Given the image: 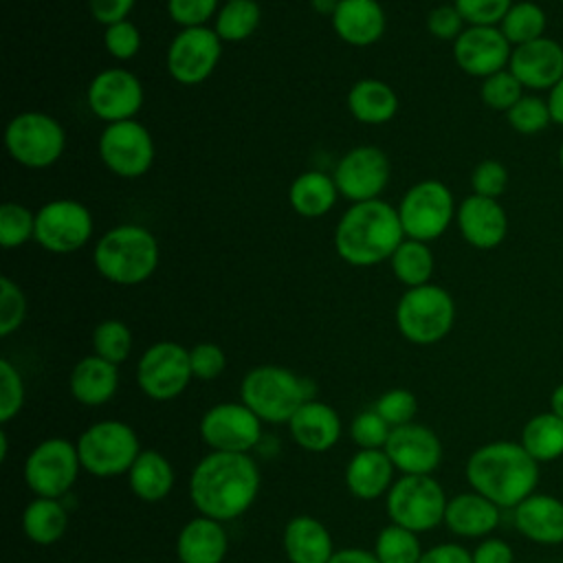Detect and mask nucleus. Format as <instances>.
<instances>
[{
    "instance_id": "4468645a",
    "label": "nucleus",
    "mask_w": 563,
    "mask_h": 563,
    "mask_svg": "<svg viewBox=\"0 0 563 563\" xmlns=\"http://www.w3.org/2000/svg\"><path fill=\"white\" fill-rule=\"evenodd\" d=\"M222 57V40L211 26L180 29L167 46V73L183 86L207 81Z\"/></svg>"
},
{
    "instance_id": "412c9836",
    "label": "nucleus",
    "mask_w": 563,
    "mask_h": 563,
    "mask_svg": "<svg viewBox=\"0 0 563 563\" xmlns=\"http://www.w3.org/2000/svg\"><path fill=\"white\" fill-rule=\"evenodd\" d=\"M508 70L528 90H552L563 79V46L556 40L539 37L512 46Z\"/></svg>"
},
{
    "instance_id": "e433bc0d",
    "label": "nucleus",
    "mask_w": 563,
    "mask_h": 563,
    "mask_svg": "<svg viewBox=\"0 0 563 563\" xmlns=\"http://www.w3.org/2000/svg\"><path fill=\"white\" fill-rule=\"evenodd\" d=\"M260 22L262 9L255 0H233L218 9L213 18V31L222 42H242L257 31Z\"/></svg>"
},
{
    "instance_id": "4c0bfd02",
    "label": "nucleus",
    "mask_w": 563,
    "mask_h": 563,
    "mask_svg": "<svg viewBox=\"0 0 563 563\" xmlns=\"http://www.w3.org/2000/svg\"><path fill=\"white\" fill-rule=\"evenodd\" d=\"M545 26H548L545 11L537 2H530V0L512 2V7L508 9V13L504 15V20L499 24L501 33L506 35V40L512 46L528 44L532 40L543 37Z\"/></svg>"
},
{
    "instance_id": "aec40b11",
    "label": "nucleus",
    "mask_w": 563,
    "mask_h": 563,
    "mask_svg": "<svg viewBox=\"0 0 563 563\" xmlns=\"http://www.w3.org/2000/svg\"><path fill=\"white\" fill-rule=\"evenodd\" d=\"M385 453L402 475H431L442 462L440 438L418 422L394 427Z\"/></svg>"
},
{
    "instance_id": "2eb2a0df",
    "label": "nucleus",
    "mask_w": 563,
    "mask_h": 563,
    "mask_svg": "<svg viewBox=\"0 0 563 563\" xmlns=\"http://www.w3.org/2000/svg\"><path fill=\"white\" fill-rule=\"evenodd\" d=\"M101 163L121 178H139L154 163V139L136 119L108 123L97 143Z\"/></svg>"
},
{
    "instance_id": "f3484780",
    "label": "nucleus",
    "mask_w": 563,
    "mask_h": 563,
    "mask_svg": "<svg viewBox=\"0 0 563 563\" xmlns=\"http://www.w3.org/2000/svg\"><path fill=\"white\" fill-rule=\"evenodd\" d=\"M88 108L90 112L106 121L119 123L136 119L143 106V86L141 79L121 66L99 70L88 84Z\"/></svg>"
},
{
    "instance_id": "c9c22d12",
    "label": "nucleus",
    "mask_w": 563,
    "mask_h": 563,
    "mask_svg": "<svg viewBox=\"0 0 563 563\" xmlns=\"http://www.w3.org/2000/svg\"><path fill=\"white\" fill-rule=\"evenodd\" d=\"M389 266L394 277L402 286L407 288L424 286L433 275V253L427 242L405 238L394 251V255L389 257Z\"/></svg>"
},
{
    "instance_id": "58836bf2",
    "label": "nucleus",
    "mask_w": 563,
    "mask_h": 563,
    "mask_svg": "<svg viewBox=\"0 0 563 563\" xmlns=\"http://www.w3.org/2000/svg\"><path fill=\"white\" fill-rule=\"evenodd\" d=\"M418 532L402 526H385L374 541V554L380 563H418L422 556Z\"/></svg>"
},
{
    "instance_id": "de8ad7c7",
    "label": "nucleus",
    "mask_w": 563,
    "mask_h": 563,
    "mask_svg": "<svg viewBox=\"0 0 563 563\" xmlns=\"http://www.w3.org/2000/svg\"><path fill=\"white\" fill-rule=\"evenodd\" d=\"M391 427L376 409L361 411L350 427V435L358 449H385Z\"/></svg>"
},
{
    "instance_id": "5701e85b",
    "label": "nucleus",
    "mask_w": 563,
    "mask_h": 563,
    "mask_svg": "<svg viewBox=\"0 0 563 563\" xmlns=\"http://www.w3.org/2000/svg\"><path fill=\"white\" fill-rule=\"evenodd\" d=\"M512 523L532 543L559 545L563 543V499L532 493L512 508Z\"/></svg>"
},
{
    "instance_id": "864d4df0",
    "label": "nucleus",
    "mask_w": 563,
    "mask_h": 563,
    "mask_svg": "<svg viewBox=\"0 0 563 563\" xmlns=\"http://www.w3.org/2000/svg\"><path fill=\"white\" fill-rule=\"evenodd\" d=\"M189 363H191L194 378L213 380V378H218L224 372L227 354H224V350L220 345L202 341V343H196L189 350Z\"/></svg>"
},
{
    "instance_id": "13d9d810",
    "label": "nucleus",
    "mask_w": 563,
    "mask_h": 563,
    "mask_svg": "<svg viewBox=\"0 0 563 563\" xmlns=\"http://www.w3.org/2000/svg\"><path fill=\"white\" fill-rule=\"evenodd\" d=\"M418 563H473L471 552L457 543H440L422 552Z\"/></svg>"
},
{
    "instance_id": "f03ea898",
    "label": "nucleus",
    "mask_w": 563,
    "mask_h": 563,
    "mask_svg": "<svg viewBox=\"0 0 563 563\" xmlns=\"http://www.w3.org/2000/svg\"><path fill=\"white\" fill-rule=\"evenodd\" d=\"M471 490L484 495L499 508H515L537 493L539 462L515 440H493L477 446L464 466Z\"/></svg>"
},
{
    "instance_id": "c03bdc74",
    "label": "nucleus",
    "mask_w": 563,
    "mask_h": 563,
    "mask_svg": "<svg viewBox=\"0 0 563 563\" xmlns=\"http://www.w3.org/2000/svg\"><path fill=\"white\" fill-rule=\"evenodd\" d=\"M26 317V297L7 275L0 277V336L13 334Z\"/></svg>"
},
{
    "instance_id": "a18cd8bd",
    "label": "nucleus",
    "mask_w": 563,
    "mask_h": 563,
    "mask_svg": "<svg viewBox=\"0 0 563 563\" xmlns=\"http://www.w3.org/2000/svg\"><path fill=\"white\" fill-rule=\"evenodd\" d=\"M24 405V380L9 358H0V422L7 424Z\"/></svg>"
},
{
    "instance_id": "a211bd4d",
    "label": "nucleus",
    "mask_w": 563,
    "mask_h": 563,
    "mask_svg": "<svg viewBox=\"0 0 563 563\" xmlns=\"http://www.w3.org/2000/svg\"><path fill=\"white\" fill-rule=\"evenodd\" d=\"M389 172V158L380 147L358 145L339 158L332 178L343 198L352 202H367L376 200L387 187Z\"/></svg>"
},
{
    "instance_id": "39448f33",
    "label": "nucleus",
    "mask_w": 563,
    "mask_h": 563,
    "mask_svg": "<svg viewBox=\"0 0 563 563\" xmlns=\"http://www.w3.org/2000/svg\"><path fill=\"white\" fill-rule=\"evenodd\" d=\"M240 400L262 422H288L310 400L308 383L279 365H257L240 383Z\"/></svg>"
},
{
    "instance_id": "f257e3e1",
    "label": "nucleus",
    "mask_w": 563,
    "mask_h": 563,
    "mask_svg": "<svg viewBox=\"0 0 563 563\" xmlns=\"http://www.w3.org/2000/svg\"><path fill=\"white\" fill-rule=\"evenodd\" d=\"M260 490V468L249 453L211 451L191 471L189 499L216 521L242 517Z\"/></svg>"
},
{
    "instance_id": "dca6fc26",
    "label": "nucleus",
    "mask_w": 563,
    "mask_h": 563,
    "mask_svg": "<svg viewBox=\"0 0 563 563\" xmlns=\"http://www.w3.org/2000/svg\"><path fill=\"white\" fill-rule=\"evenodd\" d=\"M200 438L211 451L249 453L262 440V420L240 402H218L200 418Z\"/></svg>"
},
{
    "instance_id": "1a4fd4ad",
    "label": "nucleus",
    "mask_w": 563,
    "mask_h": 563,
    "mask_svg": "<svg viewBox=\"0 0 563 563\" xmlns=\"http://www.w3.org/2000/svg\"><path fill=\"white\" fill-rule=\"evenodd\" d=\"M446 501L433 475H402L387 493V515L391 523L420 534L444 523Z\"/></svg>"
},
{
    "instance_id": "6ab92c4d",
    "label": "nucleus",
    "mask_w": 563,
    "mask_h": 563,
    "mask_svg": "<svg viewBox=\"0 0 563 563\" xmlns=\"http://www.w3.org/2000/svg\"><path fill=\"white\" fill-rule=\"evenodd\" d=\"M512 44L499 26H466L453 42L455 64L471 77L486 79L508 68Z\"/></svg>"
},
{
    "instance_id": "338daca9",
    "label": "nucleus",
    "mask_w": 563,
    "mask_h": 563,
    "mask_svg": "<svg viewBox=\"0 0 563 563\" xmlns=\"http://www.w3.org/2000/svg\"><path fill=\"white\" fill-rule=\"evenodd\" d=\"M222 2H233V0H222Z\"/></svg>"
},
{
    "instance_id": "20e7f679",
    "label": "nucleus",
    "mask_w": 563,
    "mask_h": 563,
    "mask_svg": "<svg viewBox=\"0 0 563 563\" xmlns=\"http://www.w3.org/2000/svg\"><path fill=\"white\" fill-rule=\"evenodd\" d=\"M158 240L141 224H117L92 249L97 273L119 286L143 284L158 268Z\"/></svg>"
},
{
    "instance_id": "393cba45",
    "label": "nucleus",
    "mask_w": 563,
    "mask_h": 563,
    "mask_svg": "<svg viewBox=\"0 0 563 563\" xmlns=\"http://www.w3.org/2000/svg\"><path fill=\"white\" fill-rule=\"evenodd\" d=\"M501 508L484 495L468 490L446 501L444 526L464 539H486L499 526Z\"/></svg>"
},
{
    "instance_id": "f8f14e48",
    "label": "nucleus",
    "mask_w": 563,
    "mask_h": 563,
    "mask_svg": "<svg viewBox=\"0 0 563 563\" xmlns=\"http://www.w3.org/2000/svg\"><path fill=\"white\" fill-rule=\"evenodd\" d=\"M92 213L86 205L59 198L35 211V242L55 255L79 251L92 238Z\"/></svg>"
},
{
    "instance_id": "052dcab7",
    "label": "nucleus",
    "mask_w": 563,
    "mask_h": 563,
    "mask_svg": "<svg viewBox=\"0 0 563 563\" xmlns=\"http://www.w3.org/2000/svg\"><path fill=\"white\" fill-rule=\"evenodd\" d=\"M548 106H550V114H552V123L563 128V79L548 92Z\"/></svg>"
},
{
    "instance_id": "49530a36",
    "label": "nucleus",
    "mask_w": 563,
    "mask_h": 563,
    "mask_svg": "<svg viewBox=\"0 0 563 563\" xmlns=\"http://www.w3.org/2000/svg\"><path fill=\"white\" fill-rule=\"evenodd\" d=\"M374 409L383 416V420L394 429V427H402L407 422H413V416L418 411V400L416 396L405 389V387H396L385 391L376 402Z\"/></svg>"
},
{
    "instance_id": "9d476101",
    "label": "nucleus",
    "mask_w": 563,
    "mask_h": 563,
    "mask_svg": "<svg viewBox=\"0 0 563 563\" xmlns=\"http://www.w3.org/2000/svg\"><path fill=\"white\" fill-rule=\"evenodd\" d=\"M396 209L405 238L429 244L438 240L455 220L457 205L451 189L442 180L427 178L411 185Z\"/></svg>"
},
{
    "instance_id": "bf43d9fd",
    "label": "nucleus",
    "mask_w": 563,
    "mask_h": 563,
    "mask_svg": "<svg viewBox=\"0 0 563 563\" xmlns=\"http://www.w3.org/2000/svg\"><path fill=\"white\" fill-rule=\"evenodd\" d=\"M328 563H380L374 552L363 550V548H341L334 550Z\"/></svg>"
},
{
    "instance_id": "3c124183",
    "label": "nucleus",
    "mask_w": 563,
    "mask_h": 563,
    "mask_svg": "<svg viewBox=\"0 0 563 563\" xmlns=\"http://www.w3.org/2000/svg\"><path fill=\"white\" fill-rule=\"evenodd\" d=\"M220 9V0H167V15L180 29L207 26L211 18H216Z\"/></svg>"
},
{
    "instance_id": "473e14b6",
    "label": "nucleus",
    "mask_w": 563,
    "mask_h": 563,
    "mask_svg": "<svg viewBox=\"0 0 563 563\" xmlns=\"http://www.w3.org/2000/svg\"><path fill=\"white\" fill-rule=\"evenodd\" d=\"M130 490L143 501H161L174 488V466L158 451H141L128 471Z\"/></svg>"
},
{
    "instance_id": "a878e982",
    "label": "nucleus",
    "mask_w": 563,
    "mask_h": 563,
    "mask_svg": "<svg viewBox=\"0 0 563 563\" xmlns=\"http://www.w3.org/2000/svg\"><path fill=\"white\" fill-rule=\"evenodd\" d=\"M288 429L301 449L323 453L339 442L341 418L330 405L310 398L288 420Z\"/></svg>"
},
{
    "instance_id": "2f4dec72",
    "label": "nucleus",
    "mask_w": 563,
    "mask_h": 563,
    "mask_svg": "<svg viewBox=\"0 0 563 563\" xmlns=\"http://www.w3.org/2000/svg\"><path fill=\"white\" fill-rule=\"evenodd\" d=\"M339 198L336 183L325 172H303L299 174L288 189V202L295 213L301 218H321L325 216Z\"/></svg>"
},
{
    "instance_id": "f704fd0d",
    "label": "nucleus",
    "mask_w": 563,
    "mask_h": 563,
    "mask_svg": "<svg viewBox=\"0 0 563 563\" xmlns=\"http://www.w3.org/2000/svg\"><path fill=\"white\" fill-rule=\"evenodd\" d=\"M68 512L59 499L35 497L22 512V530L37 545H51L64 537Z\"/></svg>"
},
{
    "instance_id": "423d86ee",
    "label": "nucleus",
    "mask_w": 563,
    "mask_h": 563,
    "mask_svg": "<svg viewBox=\"0 0 563 563\" xmlns=\"http://www.w3.org/2000/svg\"><path fill=\"white\" fill-rule=\"evenodd\" d=\"M455 323V301L438 284L407 288L396 303V328L416 345L442 341Z\"/></svg>"
},
{
    "instance_id": "8fccbe9b",
    "label": "nucleus",
    "mask_w": 563,
    "mask_h": 563,
    "mask_svg": "<svg viewBox=\"0 0 563 563\" xmlns=\"http://www.w3.org/2000/svg\"><path fill=\"white\" fill-rule=\"evenodd\" d=\"M103 46L119 62L132 59L141 51V31L130 20L114 22L103 29Z\"/></svg>"
},
{
    "instance_id": "c756f323",
    "label": "nucleus",
    "mask_w": 563,
    "mask_h": 563,
    "mask_svg": "<svg viewBox=\"0 0 563 563\" xmlns=\"http://www.w3.org/2000/svg\"><path fill=\"white\" fill-rule=\"evenodd\" d=\"M119 365L90 354L77 361V365L70 372L68 387L77 402L88 407L106 405L119 387Z\"/></svg>"
},
{
    "instance_id": "09e8293b",
    "label": "nucleus",
    "mask_w": 563,
    "mask_h": 563,
    "mask_svg": "<svg viewBox=\"0 0 563 563\" xmlns=\"http://www.w3.org/2000/svg\"><path fill=\"white\" fill-rule=\"evenodd\" d=\"M466 26H499L512 0H453Z\"/></svg>"
},
{
    "instance_id": "72a5a7b5",
    "label": "nucleus",
    "mask_w": 563,
    "mask_h": 563,
    "mask_svg": "<svg viewBox=\"0 0 563 563\" xmlns=\"http://www.w3.org/2000/svg\"><path fill=\"white\" fill-rule=\"evenodd\" d=\"M519 444L539 464H548L563 457V420L550 409L534 413L523 424Z\"/></svg>"
},
{
    "instance_id": "e2e57ef3",
    "label": "nucleus",
    "mask_w": 563,
    "mask_h": 563,
    "mask_svg": "<svg viewBox=\"0 0 563 563\" xmlns=\"http://www.w3.org/2000/svg\"><path fill=\"white\" fill-rule=\"evenodd\" d=\"M341 0H310V7L317 11V13H323V15H330L336 11Z\"/></svg>"
},
{
    "instance_id": "0eeeda50",
    "label": "nucleus",
    "mask_w": 563,
    "mask_h": 563,
    "mask_svg": "<svg viewBox=\"0 0 563 563\" xmlns=\"http://www.w3.org/2000/svg\"><path fill=\"white\" fill-rule=\"evenodd\" d=\"M81 468L95 477H117L130 471L141 453L134 429L121 420H99L77 438Z\"/></svg>"
},
{
    "instance_id": "79ce46f5",
    "label": "nucleus",
    "mask_w": 563,
    "mask_h": 563,
    "mask_svg": "<svg viewBox=\"0 0 563 563\" xmlns=\"http://www.w3.org/2000/svg\"><path fill=\"white\" fill-rule=\"evenodd\" d=\"M35 240V213L22 202H4L0 207V244L18 249Z\"/></svg>"
},
{
    "instance_id": "a19ab883",
    "label": "nucleus",
    "mask_w": 563,
    "mask_h": 563,
    "mask_svg": "<svg viewBox=\"0 0 563 563\" xmlns=\"http://www.w3.org/2000/svg\"><path fill=\"white\" fill-rule=\"evenodd\" d=\"M506 121L508 125L523 134V136H534L541 134L550 123H552V114H550V106L548 99L539 97V95H523L508 112H506Z\"/></svg>"
},
{
    "instance_id": "0e129e2a",
    "label": "nucleus",
    "mask_w": 563,
    "mask_h": 563,
    "mask_svg": "<svg viewBox=\"0 0 563 563\" xmlns=\"http://www.w3.org/2000/svg\"><path fill=\"white\" fill-rule=\"evenodd\" d=\"M7 446H9V438L4 431H0V460H7Z\"/></svg>"
},
{
    "instance_id": "774afa93",
    "label": "nucleus",
    "mask_w": 563,
    "mask_h": 563,
    "mask_svg": "<svg viewBox=\"0 0 563 563\" xmlns=\"http://www.w3.org/2000/svg\"><path fill=\"white\" fill-rule=\"evenodd\" d=\"M521 563H532V561H521Z\"/></svg>"
},
{
    "instance_id": "4d7b16f0",
    "label": "nucleus",
    "mask_w": 563,
    "mask_h": 563,
    "mask_svg": "<svg viewBox=\"0 0 563 563\" xmlns=\"http://www.w3.org/2000/svg\"><path fill=\"white\" fill-rule=\"evenodd\" d=\"M134 2L136 0H88V11L99 24L110 26L114 22L128 20Z\"/></svg>"
},
{
    "instance_id": "6e6d98bb",
    "label": "nucleus",
    "mask_w": 563,
    "mask_h": 563,
    "mask_svg": "<svg viewBox=\"0 0 563 563\" xmlns=\"http://www.w3.org/2000/svg\"><path fill=\"white\" fill-rule=\"evenodd\" d=\"M471 559L473 563H517L510 543L499 537L482 539L471 552Z\"/></svg>"
},
{
    "instance_id": "4be33fe9",
    "label": "nucleus",
    "mask_w": 563,
    "mask_h": 563,
    "mask_svg": "<svg viewBox=\"0 0 563 563\" xmlns=\"http://www.w3.org/2000/svg\"><path fill=\"white\" fill-rule=\"evenodd\" d=\"M455 222L462 238L482 251L499 246L508 233V216L499 200L477 194L466 196L455 211Z\"/></svg>"
},
{
    "instance_id": "9b49d317",
    "label": "nucleus",
    "mask_w": 563,
    "mask_h": 563,
    "mask_svg": "<svg viewBox=\"0 0 563 563\" xmlns=\"http://www.w3.org/2000/svg\"><path fill=\"white\" fill-rule=\"evenodd\" d=\"M81 468L77 444L66 438L42 440L24 460V482L35 497L62 499Z\"/></svg>"
},
{
    "instance_id": "ddd939ff",
    "label": "nucleus",
    "mask_w": 563,
    "mask_h": 563,
    "mask_svg": "<svg viewBox=\"0 0 563 563\" xmlns=\"http://www.w3.org/2000/svg\"><path fill=\"white\" fill-rule=\"evenodd\" d=\"M191 378L189 350L174 341L150 345L136 365V383L152 400H172L180 396Z\"/></svg>"
},
{
    "instance_id": "ea45409f",
    "label": "nucleus",
    "mask_w": 563,
    "mask_h": 563,
    "mask_svg": "<svg viewBox=\"0 0 563 563\" xmlns=\"http://www.w3.org/2000/svg\"><path fill=\"white\" fill-rule=\"evenodd\" d=\"M92 350L97 356L119 365L132 352V332L119 319H106L92 330Z\"/></svg>"
},
{
    "instance_id": "37998d69",
    "label": "nucleus",
    "mask_w": 563,
    "mask_h": 563,
    "mask_svg": "<svg viewBox=\"0 0 563 563\" xmlns=\"http://www.w3.org/2000/svg\"><path fill=\"white\" fill-rule=\"evenodd\" d=\"M523 95H526L523 86L508 68L488 75L486 79H482V86H479L482 101L488 108L499 110V112H508Z\"/></svg>"
},
{
    "instance_id": "5fc2aeb1",
    "label": "nucleus",
    "mask_w": 563,
    "mask_h": 563,
    "mask_svg": "<svg viewBox=\"0 0 563 563\" xmlns=\"http://www.w3.org/2000/svg\"><path fill=\"white\" fill-rule=\"evenodd\" d=\"M427 29L438 40L455 42L460 37V33L466 29V22L460 15V11L455 9V4H440L429 11Z\"/></svg>"
},
{
    "instance_id": "b1692460",
    "label": "nucleus",
    "mask_w": 563,
    "mask_h": 563,
    "mask_svg": "<svg viewBox=\"0 0 563 563\" xmlns=\"http://www.w3.org/2000/svg\"><path fill=\"white\" fill-rule=\"evenodd\" d=\"M332 29L345 44L363 48L383 37L387 15L378 0H341L332 13Z\"/></svg>"
},
{
    "instance_id": "6e6552de",
    "label": "nucleus",
    "mask_w": 563,
    "mask_h": 563,
    "mask_svg": "<svg viewBox=\"0 0 563 563\" xmlns=\"http://www.w3.org/2000/svg\"><path fill=\"white\" fill-rule=\"evenodd\" d=\"M4 145L15 163L29 169H46L64 154L66 132L55 117L29 110L7 123Z\"/></svg>"
},
{
    "instance_id": "69168bd1",
    "label": "nucleus",
    "mask_w": 563,
    "mask_h": 563,
    "mask_svg": "<svg viewBox=\"0 0 563 563\" xmlns=\"http://www.w3.org/2000/svg\"><path fill=\"white\" fill-rule=\"evenodd\" d=\"M559 165H561V169H563V143H561V147H559Z\"/></svg>"
},
{
    "instance_id": "680f3d73",
    "label": "nucleus",
    "mask_w": 563,
    "mask_h": 563,
    "mask_svg": "<svg viewBox=\"0 0 563 563\" xmlns=\"http://www.w3.org/2000/svg\"><path fill=\"white\" fill-rule=\"evenodd\" d=\"M550 411L563 420V383H559L550 394Z\"/></svg>"
},
{
    "instance_id": "c85d7f7f",
    "label": "nucleus",
    "mask_w": 563,
    "mask_h": 563,
    "mask_svg": "<svg viewBox=\"0 0 563 563\" xmlns=\"http://www.w3.org/2000/svg\"><path fill=\"white\" fill-rule=\"evenodd\" d=\"M282 545L290 563H328L334 543L328 528L308 515L292 517L282 534Z\"/></svg>"
},
{
    "instance_id": "cd10ccee",
    "label": "nucleus",
    "mask_w": 563,
    "mask_h": 563,
    "mask_svg": "<svg viewBox=\"0 0 563 563\" xmlns=\"http://www.w3.org/2000/svg\"><path fill=\"white\" fill-rule=\"evenodd\" d=\"M394 471L385 449H358L345 466V486L354 497L372 501L389 493Z\"/></svg>"
},
{
    "instance_id": "bb28decb",
    "label": "nucleus",
    "mask_w": 563,
    "mask_h": 563,
    "mask_svg": "<svg viewBox=\"0 0 563 563\" xmlns=\"http://www.w3.org/2000/svg\"><path fill=\"white\" fill-rule=\"evenodd\" d=\"M229 552V534L222 521L198 515L189 519L176 537L180 563H222Z\"/></svg>"
},
{
    "instance_id": "7c9ffc66",
    "label": "nucleus",
    "mask_w": 563,
    "mask_h": 563,
    "mask_svg": "<svg viewBox=\"0 0 563 563\" xmlns=\"http://www.w3.org/2000/svg\"><path fill=\"white\" fill-rule=\"evenodd\" d=\"M347 110L350 114L367 125H380L396 117L398 97L391 86L380 79L365 77L358 79L347 92Z\"/></svg>"
},
{
    "instance_id": "7ed1b4c3",
    "label": "nucleus",
    "mask_w": 563,
    "mask_h": 563,
    "mask_svg": "<svg viewBox=\"0 0 563 563\" xmlns=\"http://www.w3.org/2000/svg\"><path fill=\"white\" fill-rule=\"evenodd\" d=\"M405 240L398 209L385 200L352 202L334 229L336 255L352 266H376Z\"/></svg>"
},
{
    "instance_id": "603ef678",
    "label": "nucleus",
    "mask_w": 563,
    "mask_h": 563,
    "mask_svg": "<svg viewBox=\"0 0 563 563\" xmlns=\"http://www.w3.org/2000/svg\"><path fill=\"white\" fill-rule=\"evenodd\" d=\"M471 187H473V194L497 200L508 187L506 165L495 158L479 161L471 174Z\"/></svg>"
}]
</instances>
